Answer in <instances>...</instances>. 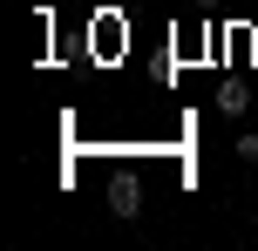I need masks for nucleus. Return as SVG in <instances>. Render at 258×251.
Segmentation results:
<instances>
[{
    "mask_svg": "<svg viewBox=\"0 0 258 251\" xmlns=\"http://www.w3.org/2000/svg\"><path fill=\"white\" fill-rule=\"evenodd\" d=\"M109 211H116V217H136V211H143V177H136V170H116V184H109Z\"/></svg>",
    "mask_w": 258,
    "mask_h": 251,
    "instance_id": "f257e3e1",
    "label": "nucleus"
},
{
    "mask_svg": "<svg viewBox=\"0 0 258 251\" xmlns=\"http://www.w3.org/2000/svg\"><path fill=\"white\" fill-rule=\"evenodd\" d=\"M238 156H245V163H258V136H238Z\"/></svg>",
    "mask_w": 258,
    "mask_h": 251,
    "instance_id": "f03ea898",
    "label": "nucleus"
}]
</instances>
